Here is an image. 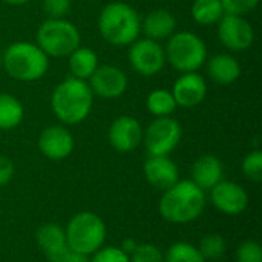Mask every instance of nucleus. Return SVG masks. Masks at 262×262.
<instances>
[{"label":"nucleus","instance_id":"obj_1","mask_svg":"<svg viewBox=\"0 0 262 262\" xmlns=\"http://www.w3.org/2000/svg\"><path fill=\"white\" fill-rule=\"evenodd\" d=\"M94 106V94L84 80L66 78L60 81L51 97L54 115L64 124H78L84 121Z\"/></svg>","mask_w":262,"mask_h":262},{"label":"nucleus","instance_id":"obj_21","mask_svg":"<svg viewBox=\"0 0 262 262\" xmlns=\"http://www.w3.org/2000/svg\"><path fill=\"white\" fill-rule=\"evenodd\" d=\"M68 57H69V61H68L69 71L72 77L78 80H84V81L89 80L91 75L95 72V69L100 66L98 55L95 54V51L86 46H78Z\"/></svg>","mask_w":262,"mask_h":262},{"label":"nucleus","instance_id":"obj_12","mask_svg":"<svg viewBox=\"0 0 262 262\" xmlns=\"http://www.w3.org/2000/svg\"><path fill=\"white\" fill-rule=\"evenodd\" d=\"M143 141V127L134 117L123 115L112 121L109 127V143L118 152H130Z\"/></svg>","mask_w":262,"mask_h":262},{"label":"nucleus","instance_id":"obj_28","mask_svg":"<svg viewBox=\"0 0 262 262\" xmlns=\"http://www.w3.org/2000/svg\"><path fill=\"white\" fill-rule=\"evenodd\" d=\"M130 262H164L161 250L152 244H141L132 252Z\"/></svg>","mask_w":262,"mask_h":262},{"label":"nucleus","instance_id":"obj_19","mask_svg":"<svg viewBox=\"0 0 262 262\" xmlns=\"http://www.w3.org/2000/svg\"><path fill=\"white\" fill-rule=\"evenodd\" d=\"M192 181L201 189H213L220 181H223V164L213 155H203L198 158L192 167Z\"/></svg>","mask_w":262,"mask_h":262},{"label":"nucleus","instance_id":"obj_26","mask_svg":"<svg viewBox=\"0 0 262 262\" xmlns=\"http://www.w3.org/2000/svg\"><path fill=\"white\" fill-rule=\"evenodd\" d=\"M198 250L204 259H218L226 250V243L220 235H206L201 239Z\"/></svg>","mask_w":262,"mask_h":262},{"label":"nucleus","instance_id":"obj_25","mask_svg":"<svg viewBox=\"0 0 262 262\" xmlns=\"http://www.w3.org/2000/svg\"><path fill=\"white\" fill-rule=\"evenodd\" d=\"M164 262H206V259L192 244L177 243L167 250Z\"/></svg>","mask_w":262,"mask_h":262},{"label":"nucleus","instance_id":"obj_29","mask_svg":"<svg viewBox=\"0 0 262 262\" xmlns=\"http://www.w3.org/2000/svg\"><path fill=\"white\" fill-rule=\"evenodd\" d=\"M238 262H262V249L256 241H244L236 250Z\"/></svg>","mask_w":262,"mask_h":262},{"label":"nucleus","instance_id":"obj_2","mask_svg":"<svg viewBox=\"0 0 262 262\" xmlns=\"http://www.w3.org/2000/svg\"><path fill=\"white\" fill-rule=\"evenodd\" d=\"M98 31L107 43L127 46L140 37L141 20L130 5L112 2L106 5L98 15Z\"/></svg>","mask_w":262,"mask_h":262},{"label":"nucleus","instance_id":"obj_35","mask_svg":"<svg viewBox=\"0 0 262 262\" xmlns=\"http://www.w3.org/2000/svg\"><path fill=\"white\" fill-rule=\"evenodd\" d=\"M135 249H137V243H135L134 239H127V241L123 243V249H121V250H123L124 253H132Z\"/></svg>","mask_w":262,"mask_h":262},{"label":"nucleus","instance_id":"obj_30","mask_svg":"<svg viewBox=\"0 0 262 262\" xmlns=\"http://www.w3.org/2000/svg\"><path fill=\"white\" fill-rule=\"evenodd\" d=\"M261 0H221L224 12L226 14H235V15H246L252 12Z\"/></svg>","mask_w":262,"mask_h":262},{"label":"nucleus","instance_id":"obj_36","mask_svg":"<svg viewBox=\"0 0 262 262\" xmlns=\"http://www.w3.org/2000/svg\"><path fill=\"white\" fill-rule=\"evenodd\" d=\"M2 2L6 3V5H11V6H21V5L29 3L31 0H2Z\"/></svg>","mask_w":262,"mask_h":262},{"label":"nucleus","instance_id":"obj_33","mask_svg":"<svg viewBox=\"0 0 262 262\" xmlns=\"http://www.w3.org/2000/svg\"><path fill=\"white\" fill-rule=\"evenodd\" d=\"M14 175V164L9 158L0 157V187L8 184Z\"/></svg>","mask_w":262,"mask_h":262},{"label":"nucleus","instance_id":"obj_7","mask_svg":"<svg viewBox=\"0 0 262 262\" xmlns=\"http://www.w3.org/2000/svg\"><path fill=\"white\" fill-rule=\"evenodd\" d=\"M64 233L68 247L88 256L101 249L106 238V226L95 213L81 212L69 221Z\"/></svg>","mask_w":262,"mask_h":262},{"label":"nucleus","instance_id":"obj_18","mask_svg":"<svg viewBox=\"0 0 262 262\" xmlns=\"http://www.w3.org/2000/svg\"><path fill=\"white\" fill-rule=\"evenodd\" d=\"M37 243L51 262H58L68 252L66 233L57 224H46L37 232Z\"/></svg>","mask_w":262,"mask_h":262},{"label":"nucleus","instance_id":"obj_8","mask_svg":"<svg viewBox=\"0 0 262 262\" xmlns=\"http://www.w3.org/2000/svg\"><path fill=\"white\" fill-rule=\"evenodd\" d=\"M183 135L180 123L172 117H158L143 132L144 146L150 157H167Z\"/></svg>","mask_w":262,"mask_h":262},{"label":"nucleus","instance_id":"obj_5","mask_svg":"<svg viewBox=\"0 0 262 262\" xmlns=\"http://www.w3.org/2000/svg\"><path fill=\"white\" fill-rule=\"evenodd\" d=\"M164 54L166 61H169L173 69L183 74L196 72L207 61L206 43L201 40V37L189 31L173 32L167 38Z\"/></svg>","mask_w":262,"mask_h":262},{"label":"nucleus","instance_id":"obj_4","mask_svg":"<svg viewBox=\"0 0 262 262\" xmlns=\"http://www.w3.org/2000/svg\"><path fill=\"white\" fill-rule=\"evenodd\" d=\"M49 68V57L29 41L11 43L3 52V69L18 81H35L45 77Z\"/></svg>","mask_w":262,"mask_h":262},{"label":"nucleus","instance_id":"obj_32","mask_svg":"<svg viewBox=\"0 0 262 262\" xmlns=\"http://www.w3.org/2000/svg\"><path fill=\"white\" fill-rule=\"evenodd\" d=\"M92 262H130L127 253L117 247H106L95 252Z\"/></svg>","mask_w":262,"mask_h":262},{"label":"nucleus","instance_id":"obj_31","mask_svg":"<svg viewBox=\"0 0 262 262\" xmlns=\"http://www.w3.org/2000/svg\"><path fill=\"white\" fill-rule=\"evenodd\" d=\"M71 6L72 0H43V11L48 18H64Z\"/></svg>","mask_w":262,"mask_h":262},{"label":"nucleus","instance_id":"obj_3","mask_svg":"<svg viewBox=\"0 0 262 262\" xmlns=\"http://www.w3.org/2000/svg\"><path fill=\"white\" fill-rule=\"evenodd\" d=\"M206 206L204 190L193 181H178L167 189L160 201V213L164 220L184 224L196 220Z\"/></svg>","mask_w":262,"mask_h":262},{"label":"nucleus","instance_id":"obj_6","mask_svg":"<svg viewBox=\"0 0 262 262\" xmlns=\"http://www.w3.org/2000/svg\"><path fill=\"white\" fill-rule=\"evenodd\" d=\"M35 40L48 57L61 58L80 46L81 37L77 26L66 18H48L37 29Z\"/></svg>","mask_w":262,"mask_h":262},{"label":"nucleus","instance_id":"obj_22","mask_svg":"<svg viewBox=\"0 0 262 262\" xmlns=\"http://www.w3.org/2000/svg\"><path fill=\"white\" fill-rule=\"evenodd\" d=\"M25 111L21 103L11 94H0V129L9 130L17 127L23 120Z\"/></svg>","mask_w":262,"mask_h":262},{"label":"nucleus","instance_id":"obj_16","mask_svg":"<svg viewBox=\"0 0 262 262\" xmlns=\"http://www.w3.org/2000/svg\"><path fill=\"white\" fill-rule=\"evenodd\" d=\"M144 175L149 184L167 190L178 183V167L167 157H150L144 163Z\"/></svg>","mask_w":262,"mask_h":262},{"label":"nucleus","instance_id":"obj_10","mask_svg":"<svg viewBox=\"0 0 262 262\" xmlns=\"http://www.w3.org/2000/svg\"><path fill=\"white\" fill-rule=\"evenodd\" d=\"M218 37L227 49L233 52H244L253 45L255 31L243 15L224 14L218 21Z\"/></svg>","mask_w":262,"mask_h":262},{"label":"nucleus","instance_id":"obj_27","mask_svg":"<svg viewBox=\"0 0 262 262\" xmlns=\"http://www.w3.org/2000/svg\"><path fill=\"white\" fill-rule=\"evenodd\" d=\"M243 172L247 178L253 181L262 180V152L259 149L252 150L243 160Z\"/></svg>","mask_w":262,"mask_h":262},{"label":"nucleus","instance_id":"obj_37","mask_svg":"<svg viewBox=\"0 0 262 262\" xmlns=\"http://www.w3.org/2000/svg\"><path fill=\"white\" fill-rule=\"evenodd\" d=\"M3 69V52L0 51V71Z\"/></svg>","mask_w":262,"mask_h":262},{"label":"nucleus","instance_id":"obj_15","mask_svg":"<svg viewBox=\"0 0 262 262\" xmlns=\"http://www.w3.org/2000/svg\"><path fill=\"white\" fill-rule=\"evenodd\" d=\"M212 203L218 210L227 215H238L246 210L249 195L241 186L232 181H220L212 189Z\"/></svg>","mask_w":262,"mask_h":262},{"label":"nucleus","instance_id":"obj_9","mask_svg":"<svg viewBox=\"0 0 262 262\" xmlns=\"http://www.w3.org/2000/svg\"><path fill=\"white\" fill-rule=\"evenodd\" d=\"M129 61L132 69L143 77L160 74L166 64L164 48L160 41L150 38H137L129 48Z\"/></svg>","mask_w":262,"mask_h":262},{"label":"nucleus","instance_id":"obj_34","mask_svg":"<svg viewBox=\"0 0 262 262\" xmlns=\"http://www.w3.org/2000/svg\"><path fill=\"white\" fill-rule=\"evenodd\" d=\"M58 262H89L88 261V256L86 255H81V253H77L71 249H68V252L61 256V259Z\"/></svg>","mask_w":262,"mask_h":262},{"label":"nucleus","instance_id":"obj_24","mask_svg":"<svg viewBox=\"0 0 262 262\" xmlns=\"http://www.w3.org/2000/svg\"><path fill=\"white\" fill-rule=\"evenodd\" d=\"M146 107L147 111L158 117H170L177 109V101L170 91L166 89H155L152 91L146 98Z\"/></svg>","mask_w":262,"mask_h":262},{"label":"nucleus","instance_id":"obj_23","mask_svg":"<svg viewBox=\"0 0 262 262\" xmlns=\"http://www.w3.org/2000/svg\"><path fill=\"white\" fill-rule=\"evenodd\" d=\"M224 14L221 0H195L192 3V17L203 26L218 23Z\"/></svg>","mask_w":262,"mask_h":262},{"label":"nucleus","instance_id":"obj_14","mask_svg":"<svg viewBox=\"0 0 262 262\" xmlns=\"http://www.w3.org/2000/svg\"><path fill=\"white\" fill-rule=\"evenodd\" d=\"M38 149L49 160H64L74 149V138L63 126H49L38 137Z\"/></svg>","mask_w":262,"mask_h":262},{"label":"nucleus","instance_id":"obj_20","mask_svg":"<svg viewBox=\"0 0 262 262\" xmlns=\"http://www.w3.org/2000/svg\"><path fill=\"white\" fill-rule=\"evenodd\" d=\"M207 74L218 84H232L241 75L239 61L230 54H216L207 61Z\"/></svg>","mask_w":262,"mask_h":262},{"label":"nucleus","instance_id":"obj_17","mask_svg":"<svg viewBox=\"0 0 262 262\" xmlns=\"http://www.w3.org/2000/svg\"><path fill=\"white\" fill-rule=\"evenodd\" d=\"M141 31L146 38L161 41L167 40L173 32H177V18L167 9H154L141 21Z\"/></svg>","mask_w":262,"mask_h":262},{"label":"nucleus","instance_id":"obj_13","mask_svg":"<svg viewBox=\"0 0 262 262\" xmlns=\"http://www.w3.org/2000/svg\"><path fill=\"white\" fill-rule=\"evenodd\" d=\"M170 92L177 101V106L195 107L204 101L207 94V83L201 74L186 72L177 78Z\"/></svg>","mask_w":262,"mask_h":262},{"label":"nucleus","instance_id":"obj_11","mask_svg":"<svg viewBox=\"0 0 262 262\" xmlns=\"http://www.w3.org/2000/svg\"><path fill=\"white\" fill-rule=\"evenodd\" d=\"M88 84L94 95L104 100H115L124 95L129 80L123 69L112 64H103L95 69Z\"/></svg>","mask_w":262,"mask_h":262}]
</instances>
